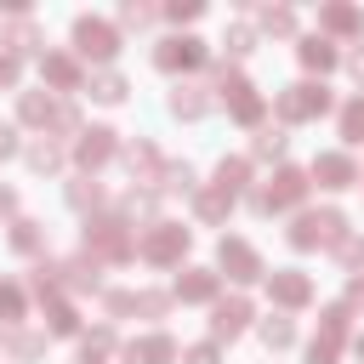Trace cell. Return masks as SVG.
<instances>
[{
    "mask_svg": "<svg viewBox=\"0 0 364 364\" xmlns=\"http://www.w3.org/2000/svg\"><path fill=\"white\" fill-rule=\"evenodd\" d=\"M267 296H273L279 307H307V301H313V279H307V273H296V267L267 273Z\"/></svg>",
    "mask_w": 364,
    "mask_h": 364,
    "instance_id": "13",
    "label": "cell"
},
{
    "mask_svg": "<svg viewBox=\"0 0 364 364\" xmlns=\"http://www.w3.org/2000/svg\"><path fill=\"white\" fill-rule=\"evenodd\" d=\"M102 307H108V318H125V313H136V290H108Z\"/></svg>",
    "mask_w": 364,
    "mask_h": 364,
    "instance_id": "43",
    "label": "cell"
},
{
    "mask_svg": "<svg viewBox=\"0 0 364 364\" xmlns=\"http://www.w3.org/2000/svg\"><path fill=\"white\" fill-rule=\"evenodd\" d=\"M74 51L91 63H108V57H119V28L102 17H74Z\"/></svg>",
    "mask_w": 364,
    "mask_h": 364,
    "instance_id": "7",
    "label": "cell"
},
{
    "mask_svg": "<svg viewBox=\"0 0 364 364\" xmlns=\"http://www.w3.org/2000/svg\"><path fill=\"white\" fill-rule=\"evenodd\" d=\"M6 46H11V57H17V63H23V57H34V51L46 57V34H40V23H34V17H17V23H11V34H6Z\"/></svg>",
    "mask_w": 364,
    "mask_h": 364,
    "instance_id": "18",
    "label": "cell"
},
{
    "mask_svg": "<svg viewBox=\"0 0 364 364\" xmlns=\"http://www.w3.org/2000/svg\"><path fill=\"white\" fill-rule=\"evenodd\" d=\"M74 330H80V313H74V301L51 296V301H46V336H74Z\"/></svg>",
    "mask_w": 364,
    "mask_h": 364,
    "instance_id": "28",
    "label": "cell"
},
{
    "mask_svg": "<svg viewBox=\"0 0 364 364\" xmlns=\"http://www.w3.org/2000/svg\"><path fill=\"white\" fill-rule=\"evenodd\" d=\"M205 40H193V34H171V40H159L154 46V68H165V74H188V68H205Z\"/></svg>",
    "mask_w": 364,
    "mask_h": 364,
    "instance_id": "8",
    "label": "cell"
},
{
    "mask_svg": "<svg viewBox=\"0 0 364 364\" xmlns=\"http://www.w3.org/2000/svg\"><path fill=\"white\" fill-rule=\"evenodd\" d=\"M0 341H6V336H0Z\"/></svg>",
    "mask_w": 364,
    "mask_h": 364,
    "instance_id": "56",
    "label": "cell"
},
{
    "mask_svg": "<svg viewBox=\"0 0 364 364\" xmlns=\"http://www.w3.org/2000/svg\"><path fill=\"white\" fill-rule=\"evenodd\" d=\"M68 205H74V210H97V205H102V182H97V176H74V182H68Z\"/></svg>",
    "mask_w": 364,
    "mask_h": 364,
    "instance_id": "33",
    "label": "cell"
},
{
    "mask_svg": "<svg viewBox=\"0 0 364 364\" xmlns=\"http://www.w3.org/2000/svg\"><path fill=\"white\" fill-rule=\"evenodd\" d=\"M256 336H262V347H273V353H279V347H290V341H296V324H290L284 313H273V318H262V324H256Z\"/></svg>",
    "mask_w": 364,
    "mask_h": 364,
    "instance_id": "30",
    "label": "cell"
},
{
    "mask_svg": "<svg viewBox=\"0 0 364 364\" xmlns=\"http://www.w3.org/2000/svg\"><path fill=\"white\" fill-rule=\"evenodd\" d=\"M165 17L171 23H193L199 17V0H176V6H165Z\"/></svg>",
    "mask_w": 364,
    "mask_h": 364,
    "instance_id": "49",
    "label": "cell"
},
{
    "mask_svg": "<svg viewBox=\"0 0 364 364\" xmlns=\"http://www.w3.org/2000/svg\"><path fill=\"white\" fill-rule=\"evenodd\" d=\"M256 23H262L267 34H279V40H284V34H296V11H290V6H262V11H256Z\"/></svg>",
    "mask_w": 364,
    "mask_h": 364,
    "instance_id": "35",
    "label": "cell"
},
{
    "mask_svg": "<svg viewBox=\"0 0 364 364\" xmlns=\"http://www.w3.org/2000/svg\"><path fill=\"white\" fill-rule=\"evenodd\" d=\"M119 28H154V6L125 0V6H119Z\"/></svg>",
    "mask_w": 364,
    "mask_h": 364,
    "instance_id": "42",
    "label": "cell"
},
{
    "mask_svg": "<svg viewBox=\"0 0 364 364\" xmlns=\"http://www.w3.org/2000/svg\"><path fill=\"white\" fill-rule=\"evenodd\" d=\"M51 131H57V142H63V136H80V131H85V125H80V108H74L68 97L57 102V114H51Z\"/></svg>",
    "mask_w": 364,
    "mask_h": 364,
    "instance_id": "39",
    "label": "cell"
},
{
    "mask_svg": "<svg viewBox=\"0 0 364 364\" xmlns=\"http://www.w3.org/2000/svg\"><path fill=\"white\" fill-rule=\"evenodd\" d=\"M341 136H347V142H364V97H353V102L341 108Z\"/></svg>",
    "mask_w": 364,
    "mask_h": 364,
    "instance_id": "41",
    "label": "cell"
},
{
    "mask_svg": "<svg viewBox=\"0 0 364 364\" xmlns=\"http://www.w3.org/2000/svg\"><path fill=\"white\" fill-rule=\"evenodd\" d=\"M63 284H68V290H80V296H85V290H97V284H102V262H97L91 250L68 256V262H63Z\"/></svg>",
    "mask_w": 364,
    "mask_h": 364,
    "instance_id": "17",
    "label": "cell"
},
{
    "mask_svg": "<svg viewBox=\"0 0 364 364\" xmlns=\"http://www.w3.org/2000/svg\"><path fill=\"white\" fill-rule=\"evenodd\" d=\"M11 250H17V256H34V250H46V228H40L34 216H17V222H11Z\"/></svg>",
    "mask_w": 364,
    "mask_h": 364,
    "instance_id": "27",
    "label": "cell"
},
{
    "mask_svg": "<svg viewBox=\"0 0 364 364\" xmlns=\"http://www.w3.org/2000/svg\"><path fill=\"white\" fill-rule=\"evenodd\" d=\"M347 307H364V279H353V284H347Z\"/></svg>",
    "mask_w": 364,
    "mask_h": 364,
    "instance_id": "54",
    "label": "cell"
},
{
    "mask_svg": "<svg viewBox=\"0 0 364 364\" xmlns=\"http://www.w3.org/2000/svg\"><path fill=\"white\" fill-rule=\"evenodd\" d=\"M336 256H341V267H364V239H353V233H347V239L336 245Z\"/></svg>",
    "mask_w": 364,
    "mask_h": 364,
    "instance_id": "45",
    "label": "cell"
},
{
    "mask_svg": "<svg viewBox=\"0 0 364 364\" xmlns=\"http://www.w3.org/2000/svg\"><path fill=\"white\" fill-rule=\"evenodd\" d=\"M284 239H290L296 250H318V245H330V250H336V245L347 239V216H341V210H301V216L290 222V233H284Z\"/></svg>",
    "mask_w": 364,
    "mask_h": 364,
    "instance_id": "2",
    "label": "cell"
},
{
    "mask_svg": "<svg viewBox=\"0 0 364 364\" xmlns=\"http://www.w3.org/2000/svg\"><path fill=\"white\" fill-rule=\"evenodd\" d=\"M23 159H28V171L51 176V171H63V142H57V136H34V142L23 148Z\"/></svg>",
    "mask_w": 364,
    "mask_h": 364,
    "instance_id": "21",
    "label": "cell"
},
{
    "mask_svg": "<svg viewBox=\"0 0 364 364\" xmlns=\"http://www.w3.org/2000/svg\"><path fill=\"white\" fill-rule=\"evenodd\" d=\"M17 74H23V63H17L11 51H0V91H11V85H17Z\"/></svg>",
    "mask_w": 364,
    "mask_h": 364,
    "instance_id": "48",
    "label": "cell"
},
{
    "mask_svg": "<svg viewBox=\"0 0 364 364\" xmlns=\"http://www.w3.org/2000/svg\"><path fill=\"white\" fill-rule=\"evenodd\" d=\"M210 102H216V97H210L205 85H193V80H176V85H171V97H165V108H171L176 119H205V114H210Z\"/></svg>",
    "mask_w": 364,
    "mask_h": 364,
    "instance_id": "11",
    "label": "cell"
},
{
    "mask_svg": "<svg viewBox=\"0 0 364 364\" xmlns=\"http://www.w3.org/2000/svg\"><path fill=\"white\" fill-rule=\"evenodd\" d=\"M159 193H199V171H193L188 159H171V165L159 171Z\"/></svg>",
    "mask_w": 364,
    "mask_h": 364,
    "instance_id": "25",
    "label": "cell"
},
{
    "mask_svg": "<svg viewBox=\"0 0 364 364\" xmlns=\"http://www.w3.org/2000/svg\"><path fill=\"white\" fill-rule=\"evenodd\" d=\"M85 250L97 262H131L136 256V239L125 233L119 216H85Z\"/></svg>",
    "mask_w": 364,
    "mask_h": 364,
    "instance_id": "4",
    "label": "cell"
},
{
    "mask_svg": "<svg viewBox=\"0 0 364 364\" xmlns=\"http://www.w3.org/2000/svg\"><path fill=\"white\" fill-rule=\"evenodd\" d=\"M347 318H353V307H347V301L324 307V313H318V336H313V341H330V347H341V341H347Z\"/></svg>",
    "mask_w": 364,
    "mask_h": 364,
    "instance_id": "26",
    "label": "cell"
},
{
    "mask_svg": "<svg viewBox=\"0 0 364 364\" xmlns=\"http://www.w3.org/2000/svg\"><path fill=\"white\" fill-rule=\"evenodd\" d=\"M245 330H250V301H245V296L216 301V313H210V336H216V341H233V336H245Z\"/></svg>",
    "mask_w": 364,
    "mask_h": 364,
    "instance_id": "14",
    "label": "cell"
},
{
    "mask_svg": "<svg viewBox=\"0 0 364 364\" xmlns=\"http://www.w3.org/2000/svg\"><path fill=\"white\" fill-rule=\"evenodd\" d=\"M125 91H131L125 74H114V68H108V74H91V97H97V102H125Z\"/></svg>",
    "mask_w": 364,
    "mask_h": 364,
    "instance_id": "36",
    "label": "cell"
},
{
    "mask_svg": "<svg viewBox=\"0 0 364 364\" xmlns=\"http://www.w3.org/2000/svg\"><path fill=\"white\" fill-rule=\"evenodd\" d=\"M318 28L324 34H364V11L358 6H324L318 11Z\"/></svg>",
    "mask_w": 364,
    "mask_h": 364,
    "instance_id": "23",
    "label": "cell"
},
{
    "mask_svg": "<svg viewBox=\"0 0 364 364\" xmlns=\"http://www.w3.org/2000/svg\"><path fill=\"white\" fill-rule=\"evenodd\" d=\"M176 296H182V301H216V273H210V267H182Z\"/></svg>",
    "mask_w": 364,
    "mask_h": 364,
    "instance_id": "22",
    "label": "cell"
},
{
    "mask_svg": "<svg viewBox=\"0 0 364 364\" xmlns=\"http://www.w3.org/2000/svg\"><path fill=\"white\" fill-rule=\"evenodd\" d=\"M347 74L364 85V46H358V51H347Z\"/></svg>",
    "mask_w": 364,
    "mask_h": 364,
    "instance_id": "51",
    "label": "cell"
},
{
    "mask_svg": "<svg viewBox=\"0 0 364 364\" xmlns=\"http://www.w3.org/2000/svg\"><path fill=\"white\" fill-rule=\"evenodd\" d=\"M216 262H222V273H228L233 284L262 279V256H256V245H245V239H222V245H216Z\"/></svg>",
    "mask_w": 364,
    "mask_h": 364,
    "instance_id": "9",
    "label": "cell"
},
{
    "mask_svg": "<svg viewBox=\"0 0 364 364\" xmlns=\"http://www.w3.org/2000/svg\"><path fill=\"white\" fill-rule=\"evenodd\" d=\"M313 176H318V188H353V182H358L353 159H347V154H336V148L313 159Z\"/></svg>",
    "mask_w": 364,
    "mask_h": 364,
    "instance_id": "16",
    "label": "cell"
},
{
    "mask_svg": "<svg viewBox=\"0 0 364 364\" xmlns=\"http://www.w3.org/2000/svg\"><path fill=\"white\" fill-rule=\"evenodd\" d=\"M114 154H119V142H114V131H108V125H91V131H80V136H74V159H80V171H85V176H91L97 165H108Z\"/></svg>",
    "mask_w": 364,
    "mask_h": 364,
    "instance_id": "10",
    "label": "cell"
},
{
    "mask_svg": "<svg viewBox=\"0 0 364 364\" xmlns=\"http://www.w3.org/2000/svg\"><path fill=\"white\" fill-rule=\"evenodd\" d=\"M11 154H17V131H11V125H0V159H11Z\"/></svg>",
    "mask_w": 364,
    "mask_h": 364,
    "instance_id": "52",
    "label": "cell"
},
{
    "mask_svg": "<svg viewBox=\"0 0 364 364\" xmlns=\"http://www.w3.org/2000/svg\"><path fill=\"white\" fill-rule=\"evenodd\" d=\"M0 318H23V290L17 284H0Z\"/></svg>",
    "mask_w": 364,
    "mask_h": 364,
    "instance_id": "46",
    "label": "cell"
},
{
    "mask_svg": "<svg viewBox=\"0 0 364 364\" xmlns=\"http://www.w3.org/2000/svg\"><path fill=\"white\" fill-rule=\"evenodd\" d=\"M108 353H114V324H102V330H91L80 341V364H102Z\"/></svg>",
    "mask_w": 364,
    "mask_h": 364,
    "instance_id": "34",
    "label": "cell"
},
{
    "mask_svg": "<svg viewBox=\"0 0 364 364\" xmlns=\"http://www.w3.org/2000/svg\"><path fill=\"white\" fill-rule=\"evenodd\" d=\"M273 108H279L284 125H307V119H318V114L330 108V85H324V80H296V85L279 91Z\"/></svg>",
    "mask_w": 364,
    "mask_h": 364,
    "instance_id": "3",
    "label": "cell"
},
{
    "mask_svg": "<svg viewBox=\"0 0 364 364\" xmlns=\"http://www.w3.org/2000/svg\"><path fill=\"white\" fill-rule=\"evenodd\" d=\"M0 216H17V193L11 188H0Z\"/></svg>",
    "mask_w": 364,
    "mask_h": 364,
    "instance_id": "53",
    "label": "cell"
},
{
    "mask_svg": "<svg viewBox=\"0 0 364 364\" xmlns=\"http://www.w3.org/2000/svg\"><path fill=\"white\" fill-rule=\"evenodd\" d=\"M40 74H46L57 91H80V63H74L68 51H46V57H40Z\"/></svg>",
    "mask_w": 364,
    "mask_h": 364,
    "instance_id": "20",
    "label": "cell"
},
{
    "mask_svg": "<svg viewBox=\"0 0 364 364\" xmlns=\"http://www.w3.org/2000/svg\"><path fill=\"white\" fill-rule=\"evenodd\" d=\"M228 205H233V199H228L222 188H199V193H193V216H199V222H222Z\"/></svg>",
    "mask_w": 364,
    "mask_h": 364,
    "instance_id": "29",
    "label": "cell"
},
{
    "mask_svg": "<svg viewBox=\"0 0 364 364\" xmlns=\"http://www.w3.org/2000/svg\"><path fill=\"white\" fill-rule=\"evenodd\" d=\"M119 205H125L131 216H154V210H159V188H131Z\"/></svg>",
    "mask_w": 364,
    "mask_h": 364,
    "instance_id": "40",
    "label": "cell"
},
{
    "mask_svg": "<svg viewBox=\"0 0 364 364\" xmlns=\"http://www.w3.org/2000/svg\"><path fill=\"white\" fill-rule=\"evenodd\" d=\"M165 307H171V296H159V290H136V313H148V318H165Z\"/></svg>",
    "mask_w": 364,
    "mask_h": 364,
    "instance_id": "44",
    "label": "cell"
},
{
    "mask_svg": "<svg viewBox=\"0 0 364 364\" xmlns=\"http://www.w3.org/2000/svg\"><path fill=\"white\" fill-rule=\"evenodd\" d=\"M301 199H307V171L279 165L273 182H262V188L250 193V210H256V216H273V210H296Z\"/></svg>",
    "mask_w": 364,
    "mask_h": 364,
    "instance_id": "1",
    "label": "cell"
},
{
    "mask_svg": "<svg viewBox=\"0 0 364 364\" xmlns=\"http://www.w3.org/2000/svg\"><path fill=\"white\" fill-rule=\"evenodd\" d=\"M182 250H188V228H182V222H154V228L142 233V245H136V256L154 262V267H176Z\"/></svg>",
    "mask_w": 364,
    "mask_h": 364,
    "instance_id": "6",
    "label": "cell"
},
{
    "mask_svg": "<svg viewBox=\"0 0 364 364\" xmlns=\"http://www.w3.org/2000/svg\"><path fill=\"white\" fill-rule=\"evenodd\" d=\"M176 358V341L165 336V330H154V336H136V341H125V364H171Z\"/></svg>",
    "mask_w": 364,
    "mask_h": 364,
    "instance_id": "15",
    "label": "cell"
},
{
    "mask_svg": "<svg viewBox=\"0 0 364 364\" xmlns=\"http://www.w3.org/2000/svg\"><path fill=\"white\" fill-rule=\"evenodd\" d=\"M296 57H301V68H313V74H330V68L341 63V51H336L324 34H307V40L296 46Z\"/></svg>",
    "mask_w": 364,
    "mask_h": 364,
    "instance_id": "19",
    "label": "cell"
},
{
    "mask_svg": "<svg viewBox=\"0 0 364 364\" xmlns=\"http://www.w3.org/2000/svg\"><path fill=\"white\" fill-rule=\"evenodd\" d=\"M51 114H57V97L51 91H23L17 97V119L23 125H51Z\"/></svg>",
    "mask_w": 364,
    "mask_h": 364,
    "instance_id": "24",
    "label": "cell"
},
{
    "mask_svg": "<svg viewBox=\"0 0 364 364\" xmlns=\"http://www.w3.org/2000/svg\"><path fill=\"white\" fill-rule=\"evenodd\" d=\"M353 353H358V364H364V336H353Z\"/></svg>",
    "mask_w": 364,
    "mask_h": 364,
    "instance_id": "55",
    "label": "cell"
},
{
    "mask_svg": "<svg viewBox=\"0 0 364 364\" xmlns=\"http://www.w3.org/2000/svg\"><path fill=\"white\" fill-rule=\"evenodd\" d=\"M245 182H250V159H222V165H216V188H222L228 199H233Z\"/></svg>",
    "mask_w": 364,
    "mask_h": 364,
    "instance_id": "32",
    "label": "cell"
},
{
    "mask_svg": "<svg viewBox=\"0 0 364 364\" xmlns=\"http://www.w3.org/2000/svg\"><path fill=\"white\" fill-rule=\"evenodd\" d=\"M284 148H290V136H284L279 125H262V131H256V142H250V159H279Z\"/></svg>",
    "mask_w": 364,
    "mask_h": 364,
    "instance_id": "31",
    "label": "cell"
},
{
    "mask_svg": "<svg viewBox=\"0 0 364 364\" xmlns=\"http://www.w3.org/2000/svg\"><path fill=\"white\" fill-rule=\"evenodd\" d=\"M222 46H228V57H250V51H256V28H250V23H228Z\"/></svg>",
    "mask_w": 364,
    "mask_h": 364,
    "instance_id": "37",
    "label": "cell"
},
{
    "mask_svg": "<svg viewBox=\"0 0 364 364\" xmlns=\"http://www.w3.org/2000/svg\"><path fill=\"white\" fill-rule=\"evenodd\" d=\"M40 353H46V336H40V330H17V336H11V358H17V364H34Z\"/></svg>",
    "mask_w": 364,
    "mask_h": 364,
    "instance_id": "38",
    "label": "cell"
},
{
    "mask_svg": "<svg viewBox=\"0 0 364 364\" xmlns=\"http://www.w3.org/2000/svg\"><path fill=\"white\" fill-rule=\"evenodd\" d=\"M182 358H188V364H222V347H216V341H193Z\"/></svg>",
    "mask_w": 364,
    "mask_h": 364,
    "instance_id": "47",
    "label": "cell"
},
{
    "mask_svg": "<svg viewBox=\"0 0 364 364\" xmlns=\"http://www.w3.org/2000/svg\"><path fill=\"white\" fill-rule=\"evenodd\" d=\"M119 159H125V171H131L136 182H154V188H159V171H165V159H159V148H154L148 136L125 142V148H119Z\"/></svg>",
    "mask_w": 364,
    "mask_h": 364,
    "instance_id": "12",
    "label": "cell"
},
{
    "mask_svg": "<svg viewBox=\"0 0 364 364\" xmlns=\"http://www.w3.org/2000/svg\"><path fill=\"white\" fill-rule=\"evenodd\" d=\"M336 353H341V347H330V341H313V347H307V364H336Z\"/></svg>",
    "mask_w": 364,
    "mask_h": 364,
    "instance_id": "50",
    "label": "cell"
},
{
    "mask_svg": "<svg viewBox=\"0 0 364 364\" xmlns=\"http://www.w3.org/2000/svg\"><path fill=\"white\" fill-rule=\"evenodd\" d=\"M216 97L228 102V114L239 119V125H256L262 114H267V102H262V91L239 74V68H222V80H216Z\"/></svg>",
    "mask_w": 364,
    "mask_h": 364,
    "instance_id": "5",
    "label": "cell"
}]
</instances>
